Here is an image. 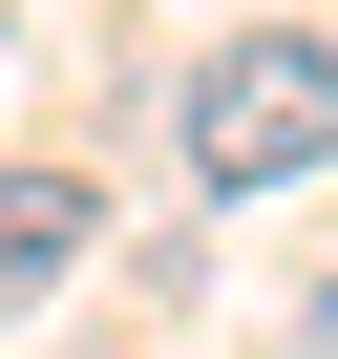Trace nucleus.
Returning a JSON list of instances; mask_svg holds the SVG:
<instances>
[{
    "instance_id": "obj_3",
    "label": "nucleus",
    "mask_w": 338,
    "mask_h": 359,
    "mask_svg": "<svg viewBox=\"0 0 338 359\" xmlns=\"http://www.w3.org/2000/svg\"><path fill=\"white\" fill-rule=\"evenodd\" d=\"M296 359H338V275H317V338H296Z\"/></svg>"
},
{
    "instance_id": "obj_2",
    "label": "nucleus",
    "mask_w": 338,
    "mask_h": 359,
    "mask_svg": "<svg viewBox=\"0 0 338 359\" xmlns=\"http://www.w3.org/2000/svg\"><path fill=\"white\" fill-rule=\"evenodd\" d=\"M85 254H106V191L85 169H0V317H43Z\"/></svg>"
},
{
    "instance_id": "obj_1",
    "label": "nucleus",
    "mask_w": 338,
    "mask_h": 359,
    "mask_svg": "<svg viewBox=\"0 0 338 359\" xmlns=\"http://www.w3.org/2000/svg\"><path fill=\"white\" fill-rule=\"evenodd\" d=\"M317 148H338V43H317V22H254V43L191 64V191H212V212L296 191Z\"/></svg>"
}]
</instances>
